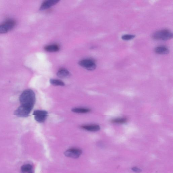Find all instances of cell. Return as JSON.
<instances>
[{
	"mask_svg": "<svg viewBox=\"0 0 173 173\" xmlns=\"http://www.w3.org/2000/svg\"><path fill=\"white\" fill-rule=\"evenodd\" d=\"M154 51L158 54L161 55L168 54L169 52L168 48L166 47L163 46L156 47L154 49Z\"/></svg>",
	"mask_w": 173,
	"mask_h": 173,
	"instance_id": "8fae6325",
	"label": "cell"
},
{
	"mask_svg": "<svg viewBox=\"0 0 173 173\" xmlns=\"http://www.w3.org/2000/svg\"><path fill=\"white\" fill-rule=\"evenodd\" d=\"M44 49L48 52H56L59 51V48L57 45H50L45 47Z\"/></svg>",
	"mask_w": 173,
	"mask_h": 173,
	"instance_id": "7c38bea8",
	"label": "cell"
},
{
	"mask_svg": "<svg viewBox=\"0 0 173 173\" xmlns=\"http://www.w3.org/2000/svg\"><path fill=\"white\" fill-rule=\"evenodd\" d=\"M16 25L15 21L8 19L0 25V34H5L12 29Z\"/></svg>",
	"mask_w": 173,
	"mask_h": 173,
	"instance_id": "3957f363",
	"label": "cell"
},
{
	"mask_svg": "<svg viewBox=\"0 0 173 173\" xmlns=\"http://www.w3.org/2000/svg\"><path fill=\"white\" fill-rule=\"evenodd\" d=\"M79 65L86 70L93 71L96 68L97 65L95 62L91 59H85L80 61Z\"/></svg>",
	"mask_w": 173,
	"mask_h": 173,
	"instance_id": "277c9868",
	"label": "cell"
},
{
	"mask_svg": "<svg viewBox=\"0 0 173 173\" xmlns=\"http://www.w3.org/2000/svg\"><path fill=\"white\" fill-rule=\"evenodd\" d=\"M81 127L83 129L90 132H97L99 131L100 129L99 125L95 124L85 125L82 126Z\"/></svg>",
	"mask_w": 173,
	"mask_h": 173,
	"instance_id": "ba28073f",
	"label": "cell"
},
{
	"mask_svg": "<svg viewBox=\"0 0 173 173\" xmlns=\"http://www.w3.org/2000/svg\"><path fill=\"white\" fill-rule=\"evenodd\" d=\"M173 37L172 32L169 30L164 29L153 33L152 37L156 40L166 41L171 39Z\"/></svg>",
	"mask_w": 173,
	"mask_h": 173,
	"instance_id": "7a4b0ae2",
	"label": "cell"
},
{
	"mask_svg": "<svg viewBox=\"0 0 173 173\" xmlns=\"http://www.w3.org/2000/svg\"><path fill=\"white\" fill-rule=\"evenodd\" d=\"M58 0H48L43 2L40 8V10H43L51 8L57 4L59 2Z\"/></svg>",
	"mask_w": 173,
	"mask_h": 173,
	"instance_id": "52a82bcc",
	"label": "cell"
},
{
	"mask_svg": "<svg viewBox=\"0 0 173 173\" xmlns=\"http://www.w3.org/2000/svg\"><path fill=\"white\" fill-rule=\"evenodd\" d=\"M51 84L56 86H64V83L62 80L56 79H51L50 80Z\"/></svg>",
	"mask_w": 173,
	"mask_h": 173,
	"instance_id": "5bb4252c",
	"label": "cell"
},
{
	"mask_svg": "<svg viewBox=\"0 0 173 173\" xmlns=\"http://www.w3.org/2000/svg\"><path fill=\"white\" fill-rule=\"evenodd\" d=\"M21 173H34L33 168L29 164L23 165L21 168Z\"/></svg>",
	"mask_w": 173,
	"mask_h": 173,
	"instance_id": "9c48e42d",
	"label": "cell"
},
{
	"mask_svg": "<svg viewBox=\"0 0 173 173\" xmlns=\"http://www.w3.org/2000/svg\"><path fill=\"white\" fill-rule=\"evenodd\" d=\"M72 111L77 113H86L91 111L90 109L85 108H75L72 110Z\"/></svg>",
	"mask_w": 173,
	"mask_h": 173,
	"instance_id": "4fadbf2b",
	"label": "cell"
},
{
	"mask_svg": "<svg viewBox=\"0 0 173 173\" xmlns=\"http://www.w3.org/2000/svg\"><path fill=\"white\" fill-rule=\"evenodd\" d=\"M57 75L61 78H66L70 76L71 74L65 68H61L58 71Z\"/></svg>",
	"mask_w": 173,
	"mask_h": 173,
	"instance_id": "30bf717a",
	"label": "cell"
},
{
	"mask_svg": "<svg viewBox=\"0 0 173 173\" xmlns=\"http://www.w3.org/2000/svg\"><path fill=\"white\" fill-rule=\"evenodd\" d=\"M127 120L126 118H119L113 119L111 121L113 123L123 124L127 123Z\"/></svg>",
	"mask_w": 173,
	"mask_h": 173,
	"instance_id": "9a60e30c",
	"label": "cell"
},
{
	"mask_svg": "<svg viewBox=\"0 0 173 173\" xmlns=\"http://www.w3.org/2000/svg\"><path fill=\"white\" fill-rule=\"evenodd\" d=\"M82 151L80 149L73 148L68 149L64 153L65 156L73 159L78 158L82 154Z\"/></svg>",
	"mask_w": 173,
	"mask_h": 173,
	"instance_id": "5b68a950",
	"label": "cell"
},
{
	"mask_svg": "<svg viewBox=\"0 0 173 173\" xmlns=\"http://www.w3.org/2000/svg\"><path fill=\"white\" fill-rule=\"evenodd\" d=\"M35 120L39 123H43L46 120L48 113L44 110H37L34 111L33 114Z\"/></svg>",
	"mask_w": 173,
	"mask_h": 173,
	"instance_id": "8992f818",
	"label": "cell"
},
{
	"mask_svg": "<svg viewBox=\"0 0 173 173\" xmlns=\"http://www.w3.org/2000/svg\"><path fill=\"white\" fill-rule=\"evenodd\" d=\"M19 101L21 105L15 111L14 114L19 117H28L35 103L34 92L30 89L24 91L20 95Z\"/></svg>",
	"mask_w": 173,
	"mask_h": 173,
	"instance_id": "6da1fadb",
	"label": "cell"
},
{
	"mask_svg": "<svg viewBox=\"0 0 173 173\" xmlns=\"http://www.w3.org/2000/svg\"><path fill=\"white\" fill-rule=\"evenodd\" d=\"M135 36V35L126 34L123 36L121 38L124 40H129L133 39Z\"/></svg>",
	"mask_w": 173,
	"mask_h": 173,
	"instance_id": "2e32d148",
	"label": "cell"
},
{
	"mask_svg": "<svg viewBox=\"0 0 173 173\" xmlns=\"http://www.w3.org/2000/svg\"><path fill=\"white\" fill-rule=\"evenodd\" d=\"M132 171L136 173H139L141 172V170L138 168H136V167H134L132 168Z\"/></svg>",
	"mask_w": 173,
	"mask_h": 173,
	"instance_id": "e0dca14e",
	"label": "cell"
}]
</instances>
